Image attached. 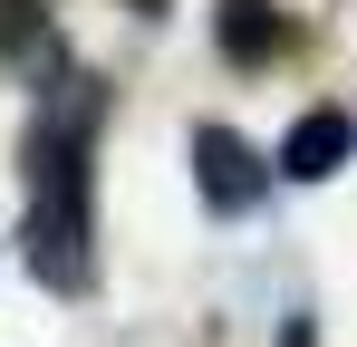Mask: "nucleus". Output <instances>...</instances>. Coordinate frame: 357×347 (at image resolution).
Masks as SVG:
<instances>
[{
	"mask_svg": "<svg viewBox=\"0 0 357 347\" xmlns=\"http://www.w3.org/2000/svg\"><path fill=\"white\" fill-rule=\"evenodd\" d=\"M222 58H241V68H271V58L290 49V20L271 10V0H222Z\"/></svg>",
	"mask_w": 357,
	"mask_h": 347,
	"instance_id": "obj_4",
	"label": "nucleus"
},
{
	"mask_svg": "<svg viewBox=\"0 0 357 347\" xmlns=\"http://www.w3.org/2000/svg\"><path fill=\"white\" fill-rule=\"evenodd\" d=\"M280 347H309V318H280Z\"/></svg>",
	"mask_w": 357,
	"mask_h": 347,
	"instance_id": "obj_6",
	"label": "nucleus"
},
{
	"mask_svg": "<svg viewBox=\"0 0 357 347\" xmlns=\"http://www.w3.org/2000/svg\"><path fill=\"white\" fill-rule=\"evenodd\" d=\"M87 125H97V97H49L39 125H29V270L49 289H87Z\"/></svg>",
	"mask_w": 357,
	"mask_h": 347,
	"instance_id": "obj_1",
	"label": "nucleus"
},
{
	"mask_svg": "<svg viewBox=\"0 0 357 347\" xmlns=\"http://www.w3.org/2000/svg\"><path fill=\"white\" fill-rule=\"evenodd\" d=\"M39 20H49V0H0V49H29Z\"/></svg>",
	"mask_w": 357,
	"mask_h": 347,
	"instance_id": "obj_5",
	"label": "nucleus"
},
{
	"mask_svg": "<svg viewBox=\"0 0 357 347\" xmlns=\"http://www.w3.org/2000/svg\"><path fill=\"white\" fill-rule=\"evenodd\" d=\"M193 193H203L213 222H241V213H261V193H271V155H261L241 125H193Z\"/></svg>",
	"mask_w": 357,
	"mask_h": 347,
	"instance_id": "obj_2",
	"label": "nucleus"
},
{
	"mask_svg": "<svg viewBox=\"0 0 357 347\" xmlns=\"http://www.w3.org/2000/svg\"><path fill=\"white\" fill-rule=\"evenodd\" d=\"M348 155H357V116H348V107H309V116L290 125V145H280L271 174H290V183H328Z\"/></svg>",
	"mask_w": 357,
	"mask_h": 347,
	"instance_id": "obj_3",
	"label": "nucleus"
}]
</instances>
